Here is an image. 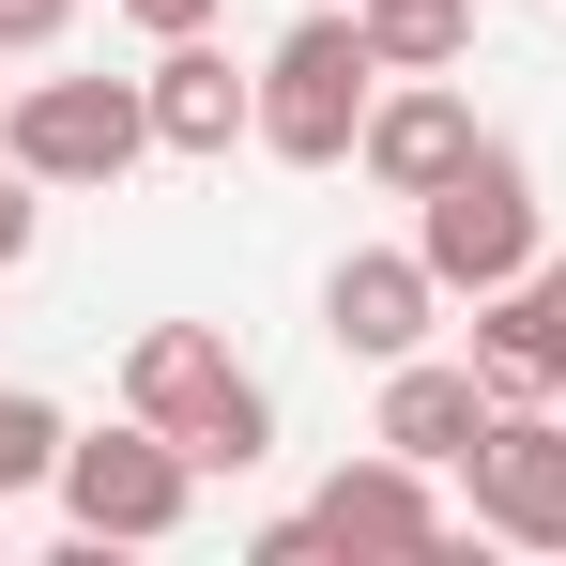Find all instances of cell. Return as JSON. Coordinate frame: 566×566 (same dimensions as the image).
Segmentation results:
<instances>
[{
	"instance_id": "obj_2",
	"label": "cell",
	"mask_w": 566,
	"mask_h": 566,
	"mask_svg": "<svg viewBox=\"0 0 566 566\" xmlns=\"http://www.w3.org/2000/svg\"><path fill=\"white\" fill-rule=\"evenodd\" d=\"M413 261L444 291H505V276H536V169L505 154V138H474L444 185L413 199Z\"/></svg>"
},
{
	"instance_id": "obj_12",
	"label": "cell",
	"mask_w": 566,
	"mask_h": 566,
	"mask_svg": "<svg viewBox=\"0 0 566 566\" xmlns=\"http://www.w3.org/2000/svg\"><path fill=\"white\" fill-rule=\"evenodd\" d=\"M474 368H490V398H566V322L536 306V276L474 291Z\"/></svg>"
},
{
	"instance_id": "obj_15",
	"label": "cell",
	"mask_w": 566,
	"mask_h": 566,
	"mask_svg": "<svg viewBox=\"0 0 566 566\" xmlns=\"http://www.w3.org/2000/svg\"><path fill=\"white\" fill-rule=\"evenodd\" d=\"M62 444H77V429H62L46 398H15V382H0V505H15V490H46V474H62Z\"/></svg>"
},
{
	"instance_id": "obj_19",
	"label": "cell",
	"mask_w": 566,
	"mask_h": 566,
	"mask_svg": "<svg viewBox=\"0 0 566 566\" xmlns=\"http://www.w3.org/2000/svg\"><path fill=\"white\" fill-rule=\"evenodd\" d=\"M536 306H552V322H566V261H536Z\"/></svg>"
},
{
	"instance_id": "obj_17",
	"label": "cell",
	"mask_w": 566,
	"mask_h": 566,
	"mask_svg": "<svg viewBox=\"0 0 566 566\" xmlns=\"http://www.w3.org/2000/svg\"><path fill=\"white\" fill-rule=\"evenodd\" d=\"M62 31H77V0H0V46H15V62H31V46H62Z\"/></svg>"
},
{
	"instance_id": "obj_3",
	"label": "cell",
	"mask_w": 566,
	"mask_h": 566,
	"mask_svg": "<svg viewBox=\"0 0 566 566\" xmlns=\"http://www.w3.org/2000/svg\"><path fill=\"white\" fill-rule=\"evenodd\" d=\"M0 154L31 185H123L154 154V93L138 77H31V93L0 107Z\"/></svg>"
},
{
	"instance_id": "obj_5",
	"label": "cell",
	"mask_w": 566,
	"mask_h": 566,
	"mask_svg": "<svg viewBox=\"0 0 566 566\" xmlns=\"http://www.w3.org/2000/svg\"><path fill=\"white\" fill-rule=\"evenodd\" d=\"M261 552H444V490H429V460H353L306 490V521H276Z\"/></svg>"
},
{
	"instance_id": "obj_16",
	"label": "cell",
	"mask_w": 566,
	"mask_h": 566,
	"mask_svg": "<svg viewBox=\"0 0 566 566\" xmlns=\"http://www.w3.org/2000/svg\"><path fill=\"white\" fill-rule=\"evenodd\" d=\"M31 230H46V185H31V169H15V154H0V276H15V261H31Z\"/></svg>"
},
{
	"instance_id": "obj_6",
	"label": "cell",
	"mask_w": 566,
	"mask_h": 566,
	"mask_svg": "<svg viewBox=\"0 0 566 566\" xmlns=\"http://www.w3.org/2000/svg\"><path fill=\"white\" fill-rule=\"evenodd\" d=\"M474 521L490 536H521V552H566V413H536V398H505L490 429H474Z\"/></svg>"
},
{
	"instance_id": "obj_1",
	"label": "cell",
	"mask_w": 566,
	"mask_h": 566,
	"mask_svg": "<svg viewBox=\"0 0 566 566\" xmlns=\"http://www.w3.org/2000/svg\"><path fill=\"white\" fill-rule=\"evenodd\" d=\"M368 93H382L368 15L306 0V31L261 62V154H276V169H353V138H368Z\"/></svg>"
},
{
	"instance_id": "obj_13",
	"label": "cell",
	"mask_w": 566,
	"mask_h": 566,
	"mask_svg": "<svg viewBox=\"0 0 566 566\" xmlns=\"http://www.w3.org/2000/svg\"><path fill=\"white\" fill-rule=\"evenodd\" d=\"M368 15V46H382V77H444L474 46V0H353Z\"/></svg>"
},
{
	"instance_id": "obj_11",
	"label": "cell",
	"mask_w": 566,
	"mask_h": 566,
	"mask_svg": "<svg viewBox=\"0 0 566 566\" xmlns=\"http://www.w3.org/2000/svg\"><path fill=\"white\" fill-rule=\"evenodd\" d=\"M230 382H245V368H230V337H214V322H154V337L123 353V413H154V429L185 444V429L230 398Z\"/></svg>"
},
{
	"instance_id": "obj_10",
	"label": "cell",
	"mask_w": 566,
	"mask_h": 566,
	"mask_svg": "<svg viewBox=\"0 0 566 566\" xmlns=\"http://www.w3.org/2000/svg\"><path fill=\"white\" fill-rule=\"evenodd\" d=\"M353 154H368L382 199H429V185L474 154V107L444 93V77H398V93H368V138H353Z\"/></svg>"
},
{
	"instance_id": "obj_14",
	"label": "cell",
	"mask_w": 566,
	"mask_h": 566,
	"mask_svg": "<svg viewBox=\"0 0 566 566\" xmlns=\"http://www.w3.org/2000/svg\"><path fill=\"white\" fill-rule=\"evenodd\" d=\"M185 460H199V474H261V460H276V398H261V382H230V398L185 429Z\"/></svg>"
},
{
	"instance_id": "obj_8",
	"label": "cell",
	"mask_w": 566,
	"mask_h": 566,
	"mask_svg": "<svg viewBox=\"0 0 566 566\" xmlns=\"http://www.w3.org/2000/svg\"><path fill=\"white\" fill-rule=\"evenodd\" d=\"M490 413H505V398H490V368H474V353H460V368H444V353H398V368H382V429H368V444H398V460H429V474H460Z\"/></svg>"
},
{
	"instance_id": "obj_18",
	"label": "cell",
	"mask_w": 566,
	"mask_h": 566,
	"mask_svg": "<svg viewBox=\"0 0 566 566\" xmlns=\"http://www.w3.org/2000/svg\"><path fill=\"white\" fill-rule=\"evenodd\" d=\"M123 15H138L154 46H185V31H214V0H123Z\"/></svg>"
},
{
	"instance_id": "obj_9",
	"label": "cell",
	"mask_w": 566,
	"mask_h": 566,
	"mask_svg": "<svg viewBox=\"0 0 566 566\" xmlns=\"http://www.w3.org/2000/svg\"><path fill=\"white\" fill-rule=\"evenodd\" d=\"M138 93H154V154H230V138H261V77H245L214 31H185Z\"/></svg>"
},
{
	"instance_id": "obj_7",
	"label": "cell",
	"mask_w": 566,
	"mask_h": 566,
	"mask_svg": "<svg viewBox=\"0 0 566 566\" xmlns=\"http://www.w3.org/2000/svg\"><path fill=\"white\" fill-rule=\"evenodd\" d=\"M429 306H444V276H429L413 245H353V261L322 276V337L368 353V368H398V353H429Z\"/></svg>"
},
{
	"instance_id": "obj_4",
	"label": "cell",
	"mask_w": 566,
	"mask_h": 566,
	"mask_svg": "<svg viewBox=\"0 0 566 566\" xmlns=\"http://www.w3.org/2000/svg\"><path fill=\"white\" fill-rule=\"evenodd\" d=\"M46 490H62V521H77L93 552H107V536L138 552V536H185L199 460L154 429V413H123V429H93V444H62V474H46Z\"/></svg>"
}]
</instances>
